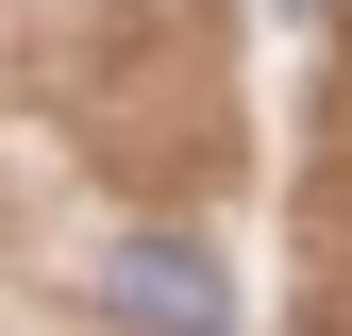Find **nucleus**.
I'll list each match as a JSON object with an SVG mask.
<instances>
[{
    "label": "nucleus",
    "mask_w": 352,
    "mask_h": 336,
    "mask_svg": "<svg viewBox=\"0 0 352 336\" xmlns=\"http://www.w3.org/2000/svg\"><path fill=\"white\" fill-rule=\"evenodd\" d=\"M101 303L151 319V336H218V269H201L185 235H118V252H101Z\"/></svg>",
    "instance_id": "f257e3e1"
}]
</instances>
